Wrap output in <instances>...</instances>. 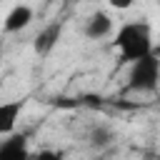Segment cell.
Listing matches in <instances>:
<instances>
[{
	"instance_id": "obj_5",
	"label": "cell",
	"mask_w": 160,
	"mask_h": 160,
	"mask_svg": "<svg viewBox=\"0 0 160 160\" xmlns=\"http://www.w3.org/2000/svg\"><path fill=\"white\" fill-rule=\"evenodd\" d=\"M32 18H35V12L30 5H15L8 10L5 20H2V30L5 32H20L32 22Z\"/></svg>"
},
{
	"instance_id": "obj_9",
	"label": "cell",
	"mask_w": 160,
	"mask_h": 160,
	"mask_svg": "<svg viewBox=\"0 0 160 160\" xmlns=\"http://www.w3.org/2000/svg\"><path fill=\"white\" fill-rule=\"evenodd\" d=\"M32 160H62V152L52 148H40L38 152H32Z\"/></svg>"
},
{
	"instance_id": "obj_12",
	"label": "cell",
	"mask_w": 160,
	"mask_h": 160,
	"mask_svg": "<svg viewBox=\"0 0 160 160\" xmlns=\"http://www.w3.org/2000/svg\"><path fill=\"white\" fill-rule=\"evenodd\" d=\"M50 2H58V0H50Z\"/></svg>"
},
{
	"instance_id": "obj_10",
	"label": "cell",
	"mask_w": 160,
	"mask_h": 160,
	"mask_svg": "<svg viewBox=\"0 0 160 160\" xmlns=\"http://www.w3.org/2000/svg\"><path fill=\"white\" fill-rule=\"evenodd\" d=\"M135 2H138V0H108V5H110L112 10H130Z\"/></svg>"
},
{
	"instance_id": "obj_2",
	"label": "cell",
	"mask_w": 160,
	"mask_h": 160,
	"mask_svg": "<svg viewBox=\"0 0 160 160\" xmlns=\"http://www.w3.org/2000/svg\"><path fill=\"white\" fill-rule=\"evenodd\" d=\"M160 82V58L152 50L150 55L130 62V72H128V88L132 92H155Z\"/></svg>"
},
{
	"instance_id": "obj_7",
	"label": "cell",
	"mask_w": 160,
	"mask_h": 160,
	"mask_svg": "<svg viewBox=\"0 0 160 160\" xmlns=\"http://www.w3.org/2000/svg\"><path fill=\"white\" fill-rule=\"evenodd\" d=\"M22 108H25L22 100H5V102H0V135L15 132V125L20 120Z\"/></svg>"
},
{
	"instance_id": "obj_11",
	"label": "cell",
	"mask_w": 160,
	"mask_h": 160,
	"mask_svg": "<svg viewBox=\"0 0 160 160\" xmlns=\"http://www.w3.org/2000/svg\"><path fill=\"white\" fill-rule=\"evenodd\" d=\"M0 58H2V50H0Z\"/></svg>"
},
{
	"instance_id": "obj_3",
	"label": "cell",
	"mask_w": 160,
	"mask_h": 160,
	"mask_svg": "<svg viewBox=\"0 0 160 160\" xmlns=\"http://www.w3.org/2000/svg\"><path fill=\"white\" fill-rule=\"evenodd\" d=\"M0 160H32L28 135L25 132H8L0 140Z\"/></svg>"
},
{
	"instance_id": "obj_4",
	"label": "cell",
	"mask_w": 160,
	"mask_h": 160,
	"mask_svg": "<svg viewBox=\"0 0 160 160\" xmlns=\"http://www.w3.org/2000/svg\"><path fill=\"white\" fill-rule=\"evenodd\" d=\"M82 32H85L88 40H102V38H108L112 32V18L108 12H102V10H98L85 20Z\"/></svg>"
},
{
	"instance_id": "obj_6",
	"label": "cell",
	"mask_w": 160,
	"mask_h": 160,
	"mask_svg": "<svg viewBox=\"0 0 160 160\" xmlns=\"http://www.w3.org/2000/svg\"><path fill=\"white\" fill-rule=\"evenodd\" d=\"M60 35H62V22H50V25H45V28L35 35V40H32L35 52H38V55H48V52L58 45Z\"/></svg>"
},
{
	"instance_id": "obj_8",
	"label": "cell",
	"mask_w": 160,
	"mask_h": 160,
	"mask_svg": "<svg viewBox=\"0 0 160 160\" xmlns=\"http://www.w3.org/2000/svg\"><path fill=\"white\" fill-rule=\"evenodd\" d=\"M90 140H92L95 148H98V145H108V142L112 140V132H110L108 128H95L92 135H90Z\"/></svg>"
},
{
	"instance_id": "obj_1",
	"label": "cell",
	"mask_w": 160,
	"mask_h": 160,
	"mask_svg": "<svg viewBox=\"0 0 160 160\" xmlns=\"http://www.w3.org/2000/svg\"><path fill=\"white\" fill-rule=\"evenodd\" d=\"M115 48H118L122 62H135V60L150 55L155 50L150 22L148 20H132V22L120 25V30L115 32Z\"/></svg>"
}]
</instances>
